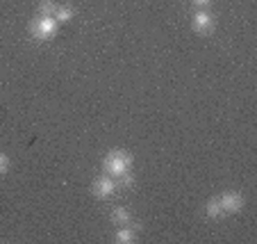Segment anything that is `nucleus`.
<instances>
[{
	"instance_id": "1",
	"label": "nucleus",
	"mask_w": 257,
	"mask_h": 244,
	"mask_svg": "<svg viewBox=\"0 0 257 244\" xmlns=\"http://www.w3.org/2000/svg\"><path fill=\"white\" fill-rule=\"evenodd\" d=\"M130 169H132V155L125 151H121V148L109 151L105 155V160H102V171L112 178L125 176V174H130Z\"/></svg>"
},
{
	"instance_id": "2",
	"label": "nucleus",
	"mask_w": 257,
	"mask_h": 244,
	"mask_svg": "<svg viewBox=\"0 0 257 244\" xmlns=\"http://www.w3.org/2000/svg\"><path fill=\"white\" fill-rule=\"evenodd\" d=\"M57 21L50 19V16H37V19L30 23V32H32L34 39H39V41H46L50 39L55 32H57Z\"/></svg>"
},
{
	"instance_id": "3",
	"label": "nucleus",
	"mask_w": 257,
	"mask_h": 244,
	"mask_svg": "<svg viewBox=\"0 0 257 244\" xmlns=\"http://www.w3.org/2000/svg\"><path fill=\"white\" fill-rule=\"evenodd\" d=\"M114 192H116V178L107 176V174L91 183V194L96 196V199H109Z\"/></svg>"
},
{
	"instance_id": "4",
	"label": "nucleus",
	"mask_w": 257,
	"mask_h": 244,
	"mask_svg": "<svg viewBox=\"0 0 257 244\" xmlns=\"http://www.w3.org/2000/svg\"><path fill=\"white\" fill-rule=\"evenodd\" d=\"M218 201H221V208H223L225 215H234V212H239L243 208V203H246L239 192H223V194L218 196Z\"/></svg>"
},
{
	"instance_id": "5",
	"label": "nucleus",
	"mask_w": 257,
	"mask_h": 244,
	"mask_svg": "<svg viewBox=\"0 0 257 244\" xmlns=\"http://www.w3.org/2000/svg\"><path fill=\"white\" fill-rule=\"evenodd\" d=\"M191 25H194L196 32L207 34L209 30L214 28V19H212V14H207L205 10H198L196 12V16H194V21H191Z\"/></svg>"
},
{
	"instance_id": "6",
	"label": "nucleus",
	"mask_w": 257,
	"mask_h": 244,
	"mask_svg": "<svg viewBox=\"0 0 257 244\" xmlns=\"http://www.w3.org/2000/svg\"><path fill=\"white\" fill-rule=\"evenodd\" d=\"M109 219H112V224H116V226H127L132 221V215H130V210L127 208H114L112 210V215H109Z\"/></svg>"
},
{
	"instance_id": "7",
	"label": "nucleus",
	"mask_w": 257,
	"mask_h": 244,
	"mask_svg": "<svg viewBox=\"0 0 257 244\" xmlns=\"http://www.w3.org/2000/svg\"><path fill=\"white\" fill-rule=\"evenodd\" d=\"M114 239H116L118 244H132V242H137V235H135V230L130 228V224H127L116 230V237Z\"/></svg>"
},
{
	"instance_id": "8",
	"label": "nucleus",
	"mask_w": 257,
	"mask_h": 244,
	"mask_svg": "<svg viewBox=\"0 0 257 244\" xmlns=\"http://www.w3.org/2000/svg\"><path fill=\"white\" fill-rule=\"evenodd\" d=\"M205 212H207L209 217H221V215H225L223 208H221V201H218V196H214V199L207 201V205H205Z\"/></svg>"
},
{
	"instance_id": "9",
	"label": "nucleus",
	"mask_w": 257,
	"mask_h": 244,
	"mask_svg": "<svg viewBox=\"0 0 257 244\" xmlns=\"http://www.w3.org/2000/svg\"><path fill=\"white\" fill-rule=\"evenodd\" d=\"M57 3L55 0H41L39 3V16H50V19H55V12H57Z\"/></svg>"
},
{
	"instance_id": "10",
	"label": "nucleus",
	"mask_w": 257,
	"mask_h": 244,
	"mask_svg": "<svg viewBox=\"0 0 257 244\" xmlns=\"http://www.w3.org/2000/svg\"><path fill=\"white\" fill-rule=\"evenodd\" d=\"M73 16H75V12H73L71 7H66V5H59L57 12H55V21H57V23H68Z\"/></svg>"
},
{
	"instance_id": "11",
	"label": "nucleus",
	"mask_w": 257,
	"mask_h": 244,
	"mask_svg": "<svg viewBox=\"0 0 257 244\" xmlns=\"http://www.w3.org/2000/svg\"><path fill=\"white\" fill-rule=\"evenodd\" d=\"M7 169H10V157L0 153V176H3V174H5Z\"/></svg>"
},
{
	"instance_id": "12",
	"label": "nucleus",
	"mask_w": 257,
	"mask_h": 244,
	"mask_svg": "<svg viewBox=\"0 0 257 244\" xmlns=\"http://www.w3.org/2000/svg\"><path fill=\"white\" fill-rule=\"evenodd\" d=\"M191 3H194L198 10H205V7H209V3H212V0H191Z\"/></svg>"
}]
</instances>
